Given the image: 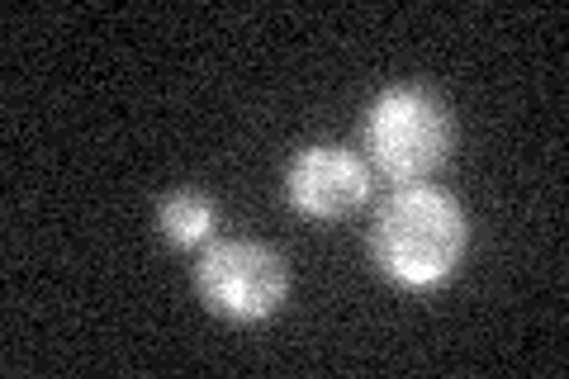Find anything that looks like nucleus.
I'll list each match as a JSON object with an SVG mask.
<instances>
[{
    "label": "nucleus",
    "mask_w": 569,
    "mask_h": 379,
    "mask_svg": "<svg viewBox=\"0 0 569 379\" xmlns=\"http://www.w3.org/2000/svg\"><path fill=\"white\" fill-rule=\"evenodd\" d=\"M470 251V219L447 190L399 186L370 219V261L403 290L447 285Z\"/></svg>",
    "instance_id": "obj_1"
},
{
    "label": "nucleus",
    "mask_w": 569,
    "mask_h": 379,
    "mask_svg": "<svg viewBox=\"0 0 569 379\" xmlns=\"http://www.w3.org/2000/svg\"><path fill=\"white\" fill-rule=\"evenodd\" d=\"M361 142L380 176L395 186H422L451 161L456 119L447 100H437L427 86H389L370 100Z\"/></svg>",
    "instance_id": "obj_2"
},
{
    "label": "nucleus",
    "mask_w": 569,
    "mask_h": 379,
    "mask_svg": "<svg viewBox=\"0 0 569 379\" xmlns=\"http://www.w3.org/2000/svg\"><path fill=\"white\" fill-rule=\"evenodd\" d=\"M194 290L204 309L233 322H261L290 299V266L276 247L252 238L209 242L194 261Z\"/></svg>",
    "instance_id": "obj_3"
},
{
    "label": "nucleus",
    "mask_w": 569,
    "mask_h": 379,
    "mask_svg": "<svg viewBox=\"0 0 569 379\" xmlns=\"http://www.w3.org/2000/svg\"><path fill=\"white\" fill-rule=\"evenodd\" d=\"M284 200L313 223L351 219L370 200V167L342 142H309L284 167Z\"/></svg>",
    "instance_id": "obj_4"
},
{
    "label": "nucleus",
    "mask_w": 569,
    "mask_h": 379,
    "mask_svg": "<svg viewBox=\"0 0 569 379\" xmlns=\"http://www.w3.org/2000/svg\"><path fill=\"white\" fill-rule=\"evenodd\" d=\"M157 228L171 247H209L213 228H219V205L200 190H171L157 205Z\"/></svg>",
    "instance_id": "obj_5"
}]
</instances>
